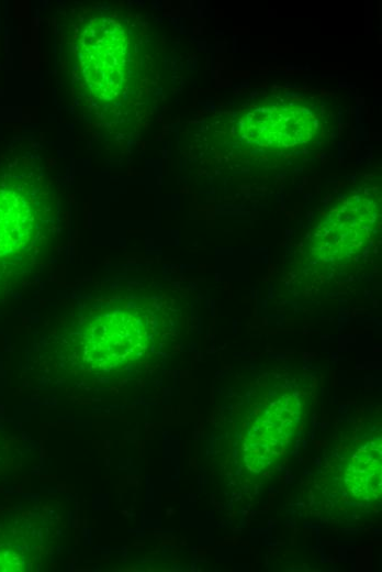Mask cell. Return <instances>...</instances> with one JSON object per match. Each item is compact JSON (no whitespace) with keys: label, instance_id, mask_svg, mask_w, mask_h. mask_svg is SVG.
Returning a JSON list of instances; mask_svg holds the SVG:
<instances>
[{"label":"cell","instance_id":"cell-2","mask_svg":"<svg viewBox=\"0 0 382 572\" xmlns=\"http://www.w3.org/2000/svg\"><path fill=\"white\" fill-rule=\"evenodd\" d=\"M380 224V204L368 194H356L332 208L317 226L313 251L338 267L357 261L372 242Z\"/></svg>","mask_w":382,"mask_h":572},{"label":"cell","instance_id":"cell-1","mask_svg":"<svg viewBox=\"0 0 382 572\" xmlns=\"http://www.w3.org/2000/svg\"><path fill=\"white\" fill-rule=\"evenodd\" d=\"M33 200L20 188L0 187V304L41 270L40 221Z\"/></svg>","mask_w":382,"mask_h":572},{"label":"cell","instance_id":"cell-3","mask_svg":"<svg viewBox=\"0 0 382 572\" xmlns=\"http://www.w3.org/2000/svg\"><path fill=\"white\" fill-rule=\"evenodd\" d=\"M237 127L245 141L271 151L308 143L319 129L312 110L293 105L256 107L240 116Z\"/></svg>","mask_w":382,"mask_h":572}]
</instances>
